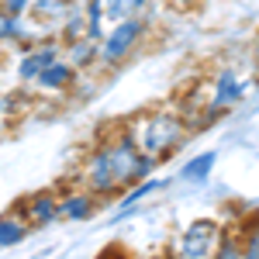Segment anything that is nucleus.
<instances>
[{"label":"nucleus","instance_id":"obj_1","mask_svg":"<svg viewBox=\"0 0 259 259\" xmlns=\"http://www.w3.org/2000/svg\"><path fill=\"white\" fill-rule=\"evenodd\" d=\"M156 173H159V162L142 156L128 121H114V124H104L97 135L87 142V149L80 152L69 180L94 190L107 204V200H118L128 187L156 177Z\"/></svg>","mask_w":259,"mask_h":259},{"label":"nucleus","instance_id":"obj_2","mask_svg":"<svg viewBox=\"0 0 259 259\" xmlns=\"http://www.w3.org/2000/svg\"><path fill=\"white\" fill-rule=\"evenodd\" d=\"M252 90H256V80L228 62V66H218L200 83H194V90L187 97H177V107L183 111V118L190 121V128L200 132L214 121L228 118L235 107H242Z\"/></svg>","mask_w":259,"mask_h":259},{"label":"nucleus","instance_id":"obj_3","mask_svg":"<svg viewBox=\"0 0 259 259\" xmlns=\"http://www.w3.org/2000/svg\"><path fill=\"white\" fill-rule=\"evenodd\" d=\"M128 128H132L135 142H139L142 156L156 159L159 166L177 159L180 152H183V145L190 142V135H197L190 128V121L183 118V111L177 107V100L152 104V107L139 111L135 118H128Z\"/></svg>","mask_w":259,"mask_h":259},{"label":"nucleus","instance_id":"obj_4","mask_svg":"<svg viewBox=\"0 0 259 259\" xmlns=\"http://www.w3.org/2000/svg\"><path fill=\"white\" fill-rule=\"evenodd\" d=\"M152 31H156L152 14H132L124 21H114L107 28V35L100 38V76H111V73L124 69L149 45Z\"/></svg>","mask_w":259,"mask_h":259},{"label":"nucleus","instance_id":"obj_5","mask_svg":"<svg viewBox=\"0 0 259 259\" xmlns=\"http://www.w3.org/2000/svg\"><path fill=\"white\" fill-rule=\"evenodd\" d=\"M228 235V225L218 214H197L187 218L177 228V235L169 239L166 256L169 259H214L221 249V242Z\"/></svg>","mask_w":259,"mask_h":259},{"label":"nucleus","instance_id":"obj_6","mask_svg":"<svg viewBox=\"0 0 259 259\" xmlns=\"http://www.w3.org/2000/svg\"><path fill=\"white\" fill-rule=\"evenodd\" d=\"M56 59H62V41L59 38H38L35 45H28L24 52H14V66H11L14 87L31 90V83L38 80V73H45Z\"/></svg>","mask_w":259,"mask_h":259},{"label":"nucleus","instance_id":"obj_7","mask_svg":"<svg viewBox=\"0 0 259 259\" xmlns=\"http://www.w3.org/2000/svg\"><path fill=\"white\" fill-rule=\"evenodd\" d=\"M80 83H83V73H76L66 56L56 59L45 73H38V80L31 83V97L35 100H69L73 94H80Z\"/></svg>","mask_w":259,"mask_h":259},{"label":"nucleus","instance_id":"obj_8","mask_svg":"<svg viewBox=\"0 0 259 259\" xmlns=\"http://www.w3.org/2000/svg\"><path fill=\"white\" fill-rule=\"evenodd\" d=\"M100 207H104V200L80 183L66 180L59 187V221H66V225H87L100 214Z\"/></svg>","mask_w":259,"mask_h":259},{"label":"nucleus","instance_id":"obj_9","mask_svg":"<svg viewBox=\"0 0 259 259\" xmlns=\"http://www.w3.org/2000/svg\"><path fill=\"white\" fill-rule=\"evenodd\" d=\"M14 207L21 211V218L31 225V232H45V228L59 225V187L31 190L21 200H14Z\"/></svg>","mask_w":259,"mask_h":259},{"label":"nucleus","instance_id":"obj_10","mask_svg":"<svg viewBox=\"0 0 259 259\" xmlns=\"http://www.w3.org/2000/svg\"><path fill=\"white\" fill-rule=\"evenodd\" d=\"M69 7H73L69 0H35L24 18L38 28L41 38H59V28L66 21V14H69Z\"/></svg>","mask_w":259,"mask_h":259},{"label":"nucleus","instance_id":"obj_11","mask_svg":"<svg viewBox=\"0 0 259 259\" xmlns=\"http://www.w3.org/2000/svg\"><path fill=\"white\" fill-rule=\"evenodd\" d=\"M62 56H66V62L76 69V73H83V76H94V73H100V41L94 38H73V41H62Z\"/></svg>","mask_w":259,"mask_h":259},{"label":"nucleus","instance_id":"obj_12","mask_svg":"<svg viewBox=\"0 0 259 259\" xmlns=\"http://www.w3.org/2000/svg\"><path fill=\"white\" fill-rule=\"evenodd\" d=\"M169 187V180L166 177H149V180H142V183H135V187H128L124 194H121L118 200H114V211H118V218H124V214H132L139 204H145V200H152L156 194H162Z\"/></svg>","mask_w":259,"mask_h":259},{"label":"nucleus","instance_id":"obj_13","mask_svg":"<svg viewBox=\"0 0 259 259\" xmlns=\"http://www.w3.org/2000/svg\"><path fill=\"white\" fill-rule=\"evenodd\" d=\"M214 166H218V152H214V149H204V152L190 156V159L180 166L177 180L187 183V187H204V183L211 180V173H214Z\"/></svg>","mask_w":259,"mask_h":259},{"label":"nucleus","instance_id":"obj_14","mask_svg":"<svg viewBox=\"0 0 259 259\" xmlns=\"http://www.w3.org/2000/svg\"><path fill=\"white\" fill-rule=\"evenodd\" d=\"M35 235L31 232V225L21 218L18 207H7V211H0V252L4 249H18L21 242H28Z\"/></svg>","mask_w":259,"mask_h":259},{"label":"nucleus","instance_id":"obj_15","mask_svg":"<svg viewBox=\"0 0 259 259\" xmlns=\"http://www.w3.org/2000/svg\"><path fill=\"white\" fill-rule=\"evenodd\" d=\"M104 14L114 24V21H124L132 14H142V4L139 0H104Z\"/></svg>","mask_w":259,"mask_h":259},{"label":"nucleus","instance_id":"obj_16","mask_svg":"<svg viewBox=\"0 0 259 259\" xmlns=\"http://www.w3.org/2000/svg\"><path fill=\"white\" fill-rule=\"evenodd\" d=\"M214 259H242V232L239 228H228V235H225Z\"/></svg>","mask_w":259,"mask_h":259},{"label":"nucleus","instance_id":"obj_17","mask_svg":"<svg viewBox=\"0 0 259 259\" xmlns=\"http://www.w3.org/2000/svg\"><path fill=\"white\" fill-rule=\"evenodd\" d=\"M31 4H35V0H0V11H4L7 18H24V14L31 11Z\"/></svg>","mask_w":259,"mask_h":259},{"label":"nucleus","instance_id":"obj_18","mask_svg":"<svg viewBox=\"0 0 259 259\" xmlns=\"http://www.w3.org/2000/svg\"><path fill=\"white\" fill-rule=\"evenodd\" d=\"M7 56V41H4V11H0V62Z\"/></svg>","mask_w":259,"mask_h":259},{"label":"nucleus","instance_id":"obj_19","mask_svg":"<svg viewBox=\"0 0 259 259\" xmlns=\"http://www.w3.org/2000/svg\"><path fill=\"white\" fill-rule=\"evenodd\" d=\"M7 94V80H4V62H0V97Z\"/></svg>","mask_w":259,"mask_h":259},{"label":"nucleus","instance_id":"obj_20","mask_svg":"<svg viewBox=\"0 0 259 259\" xmlns=\"http://www.w3.org/2000/svg\"><path fill=\"white\" fill-rule=\"evenodd\" d=\"M169 4H183V0H169Z\"/></svg>","mask_w":259,"mask_h":259},{"label":"nucleus","instance_id":"obj_21","mask_svg":"<svg viewBox=\"0 0 259 259\" xmlns=\"http://www.w3.org/2000/svg\"><path fill=\"white\" fill-rule=\"evenodd\" d=\"M159 259H169V256H159Z\"/></svg>","mask_w":259,"mask_h":259},{"label":"nucleus","instance_id":"obj_22","mask_svg":"<svg viewBox=\"0 0 259 259\" xmlns=\"http://www.w3.org/2000/svg\"><path fill=\"white\" fill-rule=\"evenodd\" d=\"M69 4H76V0H69Z\"/></svg>","mask_w":259,"mask_h":259}]
</instances>
